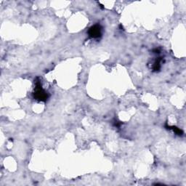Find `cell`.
Instances as JSON below:
<instances>
[{
	"mask_svg": "<svg viewBox=\"0 0 186 186\" xmlns=\"http://www.w3.org/2000/svg\"><path fill=\"white\" fill-rule=\"evenodd\" d=\"M162 61V59H161V57H159L156 61H155V63H153V70L154 71H159L160 69V68H161V62Z\"/></svg>",
	"mask_w": 186,
	"mask_h": 186,
	"instance_id": "cell-3",
	"label": "cell"
},
{
	"mask_svg": "<svg viewBox=\"0 0 186 186\" xmlns=\"http://www.w3.org/2000/svg\"><path fill=\"white\" fill-rule=\"evenodd\" d=\"M34 97L37 101L42 102H46L49 97V95L42 87L41 81L38 80V79L36 80V87L34 93Z\"/></svg>",
	"mask_w": 186,
	"mask_h": 186,
	"instance_id": "cell-1",
	"label": "cell"
},
{
	"mask_svg": "<svg viewBox=\"0 0 186 186\" xmlns=\"http://www.w3.org/2000/svg\"><path fill=\"white\" fill-rule=\"evenodd\" d=\"M88 34L92 38L97 39L101 37L102 35V27L99 24H96L89 28L88 31Z\"/></svg>",
	"mask_w": 186,
	"mask_h": 186,
	"instance_id": "cell-2",
	"label": "cell"
},
{
	"mask_svg": "<svg viewBox=\"0 0 186 186\" xmlns=\"http://www.w3.org/2000/svg\"><path fill=\"white\" fill-rule=\"evenodd\" d=\"M169 127V129H173V131L175 132V133L176 134H177V135H183V132L180 129H179V128H177V127Z\"/></svg>",
	"mask_w": 186,
	"mask_h": 186,
	"instance_id": "cell-4",
	"label": "cell"
}]
</instances>
